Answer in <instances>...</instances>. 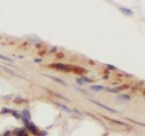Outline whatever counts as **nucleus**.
I'll return each instance as SVG.
<instances>
[{
    "label": "nucleus",
    "instance_id": "9d476101",
    "mask_svg": "<svg viewBox=\"0 0 145 136\" xmlns=\"http://www.w3.org/2000/svg\"><path fill=\"white\" fill-rule=\"evenodd\" d=\"M11 113H12V115L14 116V117H15L16 119H19L21 117V115L19 114V113H18L17 112H16V111H12V112H11Z\"/></svg>",
    "mask_w": 145,
    "mask_h": 136
},
{
    "label": "nucleus",
    "instance_id": "412c9836",
    "mask_svg": "<svg viewBox=\"0 0 145 136\" xmlns=\"http://www.w3.org/2000/svg\"><path fill=\"white\" fill-rule=\"evenodd\" d=\"M41 61H42L41 59H36V60H35V62H36V63H40Z\"/></svg>",
    "mask_w": 145,
    "mask_h": 136
},
{
    "label": "nucleus",
    "instance_id": "7ed1b4c3",
    "mask_svg": "<svg viewBox=\"0 0 145 136\" xmlns=\"http://www.w3.org/2000/svg\"><path fill=\"white\" fill-rule=\"evenodd\" d=\"M93 103H94V104H97V105H99V106L103 107V108H104V109L107 110V111H110V112H117V111H115V110L112 109V108H110V107H107V106H105V105H104V104H100V103H98V102H94V101H93Z\"/></svg>",
    "mask_w": 145,
    "mask_h": 136
},
{
    "label": "nucleus",
    "instance_id": "ddd939ff",
    "mask_svg": "<svg viewBox=\"0 0 145 136\" xmlns=\"http://www.w3.org/2000/svg\"><path fill=\"white\" fill-rule=\"evenodd\" d=\"M0 59H2V60H6V61H8V62H11V61H12V60L10 59V58H8V57H6V56L1 55V54H0Z\"/></svg>",
    "mask_w": 145,
    "mask_h": 136
},
{
    "label": "nucleus",
    "instance_id": "f8f14e48",
    "mask_svg": "<svg viewBox=\"0 0 145 136\" xmlns=\"http://www.w3.org/2000/svg\"><path fill=\"white\" fill-rule=\"evenodd\" d=\"M56 105H58V106L61 108V109H64L65 111H66V112H70V110L67 108L66 106H65V105H63V104H56Z\"/></svg>",
    "mask_w": 145,
    "mask_h": 136
},
{
    "label": "nucleus",
    "instance_id": "f03ea898",
    "mask_svg": "<svg viewBox=\"0 0 145 136\" xmlns=\"http://www.w3.org/2000/svg\"><path fill=\"white\" fill-rule=\"evenodd\" d=\"M52 67H55L57 69H59V70H62V71H69V69H70V66L68 65H65L64 64H53V65H51Z\"/></svg>",
    "mask_w": 145,
    "mask_h": 136
},
{
    "label": "nucleus",
    "instance_id": "2eb2a0df",
    "mask_svg": "<svg viewBox=\"0 0 145 136\" xmlns=\"http://www.w3.org/2000/svg\"><path fill=\"white\" fill-rule=\"evenodd\" d=\"M121 11H122V12H125L126 14H129V15H132V11H130V10H127V9H122V8H121Z\"/></svg>",
    "mask_w": 145,
    "mask_h": 136
},
{
    "label": "nucleus",
    "instance_id": "0eeeda50",
    "mask_svg": "<svg viewBox=\"0 0 145 136\" xmlns=\"http://www.w3.org/2000/svg\"><path fill=\"white\" fill-rule=\"evenodd\" d=\"M14 102H15V104H22V103H26V100H25V99H23V98L16 97L15 100H14Z\"/></svg>",
    "mask_w": 145,
    "mask_h": 136
},
{
    "label": "nucleus",
    "instance_id": "f3484780",
    "mask_svg": "<svg viewBox=\"0 0 145 136\" xmlns=\"http://www.w3.org/2000/svg\"><path fill=\"white\" fill-rule=\"evenodd\" d=\"M47 134L46 132H41V133H39V135L38 136H45Z\"/></svg>",
    "mask_w": 145,
    "mask_h": 136
},
{
    "label": "nucleus",
    "instance_id": "f257e3e1",
    "mask_svg": "<svg viewBox=\"0 0 145 136\" xmlns=\"http://www.w3.org/2000/svg\"><path fill=\"white\" fill-rule=\"evenodd\" d=\"M27 129H29V131L33 133V134H34V135H36V136L39 135V133H40V132H39L37 126H36L34 122H30L29 126L27 127Z\"/></svg>",
    "mask_w": 145,
    "mask_h": 136
},
{
    "label": "nucleus",
    "instance_id": "dca6fc26",
    "mask_svg": "<svg viewBox=\"0 0 145 136\" xmlns=\"http://www.w3.org/2000/svg\"><path fill=\"white\" fill-rule=\"evenodd\" d=\"M82 81H83V82H87V83H90V82H91V80H90V79H87L86 77H83V78H82Z\"/></svg>",
    "mask_w": 145,
    "mask_h": 136
},
{
    "label": "nucleus",
    "instance_id": "6e6552de",
    "mask_svg": "<svg viewBox=\"0 0 145 136\" xmlns=\"http://www.w3.org/2000/svg\"><path fill=\"white\" fill-rule=\"evenodd\" d=\"M11 112H12V110L10 109H7V108H3L2 109V111H1V114H6V113H11Z\"/></svg>",
    "mask_w": 145,
    "mask_h": 136
},
{
    "label": "nucleus",
    "instance_id": "20e7f679",
    "mask_svg": "<svg viewBox=\"0 0 145 136\" xmlns=\"http://www.w3.org/2000/svg\"><path fill=\"white\" fill-rule=\"evenodd\" d=\"M22 117H24V118L27 119V120H30L31 115H30L29 112H28L27 110H24V111L22 112Z\"/></svg>",
    "mask_w": 145,
    "mask_h": 136
},
{
    "label": "nucleus",
    "instance_id": "4468645a",
    "mask_svg": "<svg viewBox=\"0 0 145 136\" xmlns=\"http://www.w3.org/2000/svg\"><path fill=\"white\" fill-rule=\"evenodd\" d=\"M53 80H55L56 82H58V83H63V84H65V83L64 82V81H62V80H60V79H58V78H54V77H51Z\"/></svg>",
    "mask_w": 145,
    "mask_h": 136
},
{
    "label": "nucleus",
    "instance_id": "a211bd4d",
    "mask_svg": "<svg viewBox=\"0 0 145 136\" xmlns=\"http://www.w3.org/2000/svg\"><path fill=\"white\" fill-rule=\"evenodd\" d=\"M4 136H11V133H10L9 131H7V132H6V133H5Z\"/></svg>",
    "mask_w": 145,
    "mask_h": 136
},
{
    "label": "nucleus",
    "instance_id": "aec40b11",
    "mask_svg": "<svg viewBox=\"0 0 145 136\" xmlns=\"http://www.w3.org/2000/svg\"><path fill=\"white\" fill-rule=\"evenodd\" d=\"M107 66H108L109 69H115V67H113V66H112V65H107Z\"/></svg>",
    "mask_w": 145,
    "mask_h": 136
},
{
    "label": "nucleus",
    "instance_id": "4be33fe9",
    "mask_svg": "<svg viewBox=\"0 0 145 136\" xmlns=\"http://www.w3.org/2000/svg\"><path fill=\"white\" fill-rule=\"evenodd\" d=\"M58 57H60V58H61V57H64V54H58Z\"/></svg>",
    "mask_w": 145,
    "mask_h": 136
},
{
    "label": "nucleus",
    "instance_id": "423d86ee",
    "mask_svg": "<svg viewBox=\"0 0 145 136\" xmlns=\"http://www.w3.org/2000/svg\"><path fill=\"white\" fill-rule=\"evenodd\" d=\"M91 89H92V90H94V91H100V90H103V89H104V86L92 85V86H91Z\"/></svg>",
    "mask_w": 145,
    "mask_h": 136
},
{
    "label": "nucleus",
    "instance_id": "6ab92c4d",
    "mask_svg": "<svg viewBox=\"0 0 145 136\" xmlns=\"http://www.w3.org/2000/svg\"><path fill=\"white\" fill-rule=\"evenodd\" d=\"M76 82H77L78 83H79L80 85H82V84H83V81L80 80V79H76Z\"/></svg>",
    "mask_w": 145,
    "mask_h": 136
},
{
    "label": "nucleus",
    "instance_id": "9b49d317",
    "mask_svg": "<svg viewBox=\"0 0 145 136\" xmlns=\"http://www.w3.org/2000/svg\"><path fill=\"white\" fill-rule=\"evenodd\" d=\"M121 87H117V88H113V89H108V91L109 92H112V93H118L120 90H121Z\"/></svg>",
    "mask_w": 145,
    "mask_h": 136
},
{
    "label": "nucleus",
    "instance_id": "39448f33",
    "mask_svg": "<svg viewBox=\"0 0 145 136\" xmlns=\"http://www.w3.org/2000/svg\"><path fill=\"white\" fill-rule=\"evenodd\" d=\"M16 136H28V135L25 132V129H18L16 131Z\"/></svg>",
    "mask_w": 145,
    "mask_h": 136
},
{
    "label": "nucleus",
    "instance_id": "1a4fd4ad",
    "mask_svg": "<svg viewBox=\"0 0 145 136\" xmlns=\"http://www.w3.org/2000/svg\"><path fill=\"white\" fill-rule=\"evenodd\" d=\"M119 98H120V99H122V100H124V101H130L131 100L130 96H128V95H120V96H119Z\"/></svg>",
    "mask_w": 145,
    "mask_h": 136
}]
</instances>
